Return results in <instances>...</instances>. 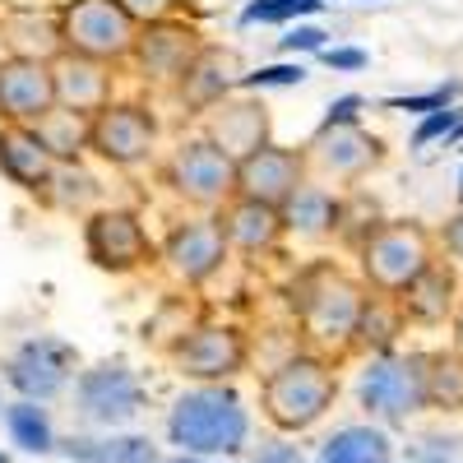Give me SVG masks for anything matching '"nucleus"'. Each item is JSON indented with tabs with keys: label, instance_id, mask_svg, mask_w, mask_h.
Listing matches in <instances>:
<instances>
[{
	"label": "nucleus",
	"instance_id": "nucleus-41",
	"mask_svg": "<svg viewBox=\"0 0 463 463\" xmlns=\"http://www.w3.org/2000/svg\"><path fill=\"white\" fill-rule=\"evenodd\" d=\"M250 463H306V458H301V449H297V445L269 440V445H260V449H255V458H250Z\"/></svg>",
	"mask_w": 463,
	"mask_h": 463
},
{
	"label": "nucleus",
	"instance_id": "nucleus-40",
	"mask_svg": "<svg viewBox=\"0 0 463 463\" xmlns=\"http://www.w3.org/2000/svg\"><path fill=\"white\" fill-rule=\"evenodd\" d=\"M320 56H325L329 70H362L366 65V52L362 47H325Z\"/></svg>",
	"mask_w": 463,
	"mask_h": 463
},
{
	"label": "nucleus",
	"instance_id": "nucleus-24",
	"mask_svg": "<svg viewBox=\"0 0 463 463\" xmlns=\"http://www.w3.org/2000/svg\"><path fill=\"white\" fill-rule=\"evenodd\" d=\"M5 43L14 56H28V61H56L61 47H65V33H61V19L52 14H37V10H19L0 24Z\"/></svg>",
	"mask_w": 463,
	"mask_h": 463
},
{
	"label": "nucleus",
	"instance_id": "nucleus-3",
	"mask_svg": "<svg viewBox=\"0 0 463 463\" xmlns=\"http://www.w3.org/2000/svg\"><path fill=\"white\" fill-rule=\"evenodd\" d=\"M357 399L380 421H408L431 408L427 399V353H380L357 380Z\"/></svg>",
	"mask_w": 463,
	"mask_h": 463
},
{
	"label": "nucleus",
	"instance_id": "nucleus-25",
	"mask_svg": "<svg viewBox=\"0 0 463 463\" xmlns=\"http://www.w3.org/2000/svg\"><path fill=\"white\" fill-rule=\"evenodd\" d=\"M338 218H343V204L320 185H301L297 195L283 204V227L297 232V237H306V241L329 237V232L338 227Z\"/></svg>",
	"mask_w": 463,
	"mask_h": 463
},
{
	"label": "nucleus",
	"instance_id": "nucleus-9",
	"mask_svg": "<svg viewBox=\"0 0 463 463\" xmlns=\"http://www.w3.org/2000/svg\"><path fill=\"white\" fill-rule=\"evenodd\" d=\"M70 375H74V347L52 334L24 338L5 362V380L19 390V399H37V403L56 399L70 384Z\"/></svg>",
	"mask_w": 463,
	"mask_h": 463
},
{
	"label": "nucleus",
	"instance_id": "nucleus-20",
	"mask_svg": "<svg viewBox=\"0 0 463 463\" xmlns=\"http://www.w3.org/2000/svg\"><path fill=\"white\" fill-rule=\"evenodd\" d=\"M209 139L241 163V158H250L255 148L269 144V116H264L260 102H213Z\"/></svg>",
	"mask_w": 463,
	"mask_h": 463
},
{
	"label": "nucleus",
	"instance_id": "nucleus-2",
	"mask_svg": "<svg viewBox=\"0 0 463 463\" xmlns=\"http://www.w3.org/2000/svg\"><path fill=\"white\" fill-rule=\"evenodd\" d=\"M338 380L316 357H292L279 371H269L260 384V408L279 431H311L316 421L334 408Z\"/></svg>",
	"mask_w": 463,
	"mask_h": 463
},
{
	"label": "nucleus",
	"instance_id": "nucleus-28",
	"mask_svg": "<svg viewBox=\"0 0 463 463\" xmlns=\"http://www.w3.org/2000/svg\"><path fill=\"white\" fill-rule=\"evenodd\" d=\"M5 431H10V440H14L24 454H52V449L61 445L56 431H52L47 408L37 403V399H14V403H5Z\"/></svg>",
	"mask_w": 463,
	"mask_h": 463
},
{
	"label": "nucleus",
	"instance_id": "nucleus-27",
	"mask_svg": "<svg viewBox=\"0 0 463 463\" xmlns=\"http://www.w3.org/2000/svg\"><path fill=\"white\" fill-rule=\"evenodd\" d=\"M185 98L190 102H222V93L232 89V84H241V74H237V61H232L227 52H213V47H204L200 56H195V65L185 70Z\"/></svg>",
	"mask_w": 463,
	"mask_h": 463
},
{
	"label": "nucleus",
	"instance_id": "nucleus-37",
	"mask_svg": "<svg viewBox=\"0 0 463 463\" xmlns=\"http://www.w3.org/2000/svg\"><path fill=\"white\" fill-rule=\"evenodd\" d=\"M325 37H329V33H320V28H311V24H297L279 47H283L288 56H292V52H325Z\"/></svg>",
	"mask_w": 463,
	"mask_h": 463
},
{
	"label": "nucleus",
	"instance_id": "nucleus-11",
	"mask_svg": "<svg viewBox=\"0 0 463 463\" xmlns=\"http://www.w3.org/2000/svg\"><path fill=\"white\" fill-rule=\"evenodd\" d=\"M172 362L181 375L200 384H222L246 366V338L232 325H200L172 347Z\"/></svg>",
	"mask_w": 463,
	"mask_h": 463
},
{
	"label": "nucleus",
	"instance_id": "nucleus-12",
	"mask_svg": "<svg viewBox=\"0 0 463 463\" xmlns=\"http://www.w3.org/2000/svg\"><path fill=\"white\" fill-rule=\"evenodd\" d=\"M84 250L98 269H107V274H126V269L148 260L144 222L130 209H98L84 222Z\"/></svg>",
	"mask_w": 463,
	"mask_h": 463
},
{
	"label": "nucleus",
	"instance_id": "nucleus-14",
	"mask_svg": "<svg viewBox=\"0 0 463 463\" xmlns=\"http://www.w3.org/2000/svg\"><path fill=\"white\" fill-rule=\"evenodd\" d=\"M301 153L292 148H274V144H264L255 148L250 158L237 163V195L241 200H260V204H274L283 209L297 190H301Z\"/></svg>",
	"mask_w": 463,
	"mask_h": 463
},
{
	"label": "nucleus",
	"instance_id": "nucleus-35",
	"mask_svg": "<svg viewBox=\"0 0 463 463\" xmlns=\"http://www.w3.org/2000/svg\"><path fill=\"white\" fill-rule=\"evenodd\" d=\"M454 126H458V111H454V107H440V111H431V116H421V126L412 130V144L421 148V144H431V139H449Z\"/></svg>",
	"mask_w": 463,
	"mask_h": 463
},
{
	"label": "nucleus",
	"instance_id": "nucleus-4",
	"mask_svg": "<svg viewBox=\"0 0 463 463\" xmlns=\"http://www.w3.org/2000/svg\"><path fill=\"white\" fill-rule=\"evenodd\" d=\"M431 260H436L431 232L421 222H408V218L380 222L362 241V274L375 292H403Z\"/></svg>",
	"mask_w": 463,
	"mask_h": 463
},
{
	"label": "nucleus",
	"instance_id": "nucleus-19",
	"mask_svg": "<svg viewBox=\"0 0 463 463\" xmlns=\"http://www.w3.org/2000/svg\"><path fill=\"white\" fill-rule=\"evenodd\" d=\"M316 163L329 172V176H343V181H357L366 176L375 163H380V139L366 135L362 126H334V130H316Z\"/></svg>",
	"mask_w": 463,
	"mask_h": 463
},
{
	"label": "nucleus",
	"instance_id": "nucleus-22",
	"mask_svg": "<svg viewBox=\"0 0 463 463\" xmlns=\"http://www.w3.org/2000/svg\"><path fill=\"white\" fill-rule=\"evenodd\" d=\"M454 297H458V279H454V269L431 260L421 274L403 288V311L421 325H440L445 316H454Z\"/></svg>",
	"mask_w": 463,
	"mask_h": 463
},
{
	"label": "nucleus",
	"instance_id": "nucleus-33",
	"mask_svg": "<svg viewBox=\"0 0 463 463\" xmlns=\"http://www.w3.org/2000/svg\"><path fill=\"white\" fill-rule=\"evenodd\" d=\"M394 325H399V316H384V306H380V301H366L362 325H357V343H366V347H384V343L394 338Z\"/></svg>",
	"mask_w": 463,
	"mask_h": 463
},
{
	"label": "nucleus",
	"instance_id": "nucleus-38",
	"mask_svg": "<svg viewBox=\"0 0 463 463\" xmlns=\"http://www.w3.org/2000/svg\"><path fill=\"white\" fill-rule=\"evenodd\" d=\"M458 449L463 445L454 436H427V440H421V449H417V463H454Z\"/></svg>",
	"mask_w": 463,
	"mask_h": 463
},
{
	"label": "nucleus",
	"instance_id": "nucleus-45",
	"mask_svg": "<svg viewBox=\"0 0 463 463\" xmlns=\"http://www.w3.org/2000/svg\"><path fill=\"white\" fill-rule=\"evenodd\" d=\"M458 200H463V172H458Z\"/></svg>",
	"mask_w": 463,
	"mask_h": 463
},
{
	"label": "nucleus",
	"instance_id": "nucleus-36",
	"mask_svg": "<svg viewBox=\"0 0 463 463\" xmlns=\"http://www.w3.org/2000/svg\"><path fill=\"white\" fill-rule=\"evenodd\" d=\"M362 98L357 93H343L338 102H329V111H325V121H320V130H334V126H357V116H362Z\"/></svg>",
	"mask_w": 463,
	"mask_h": 463
},
{
	"label": "nucleus",
	"instance_id": "nucleus-26",
	"mask_svg": "<svg viewBox=\"0 0 463 463\" xmlns=\"http://www.w3.org/2000/svg\"><path fill=\"white\" fill-rule=\"evenodd\" d=\"M316 463H390V436L371 421H353L320 445Z\"/></svg>",
	"mask_w": 463,
	"mask_h": 463
},
{
	"label": "nucleus",
	"instance_id": "nucleus-43",
	"mask_svg": "<svg viewBox=\"0 0 463 463\" xmlns=\"http://www.w3.org/2000/svg\"><path fill=\"white\" fill-rule=\"evenodd\" d=\"M454 347H458V353H463V306H458V311H454Z\"/></svg>",
	"mask_w": 463,
	"mask_h": 463
},
{
	"label": "nucleus",
	"instance_id": "nucleus-6",
	"mask_svg": "<svg viewBox=\"0 0 463 463\" xmlns=\"http://www.w3.org/2000/svg\"><path fill=\"white\" fill-rule=\"evenodd\" d=\"M74 412L89 427L121 431L144 412V384L126 362H98L74 380Z\"/></svg>",
	"mask_w": 463,
	"mask_h": 463
},
{
	"label": "nucleus",
	"instance_id": "nucleus-13",
	"mask_svg": "<svg viewBox=\"0 0 463 463\" xmlns=\"http://www.w3.org/2000/svg\"><path fill=\"white\" fill-rule=\"evenodd\" d=\"M47 111H56V80L47 61L10 56L0 61V116L19 126H37Z\"/></svg>",
	"mask_w": 463,
	"mask_h": 463
},
{
	"label": "nucleus",
	"instance_id": "nucleus-5",
	"mask_svg": "<svg viewBox=\"0 0 463 463\" xmlns=\"http://www.w3.org/2000/svg\"><path fill=\"white\" fill-rule=\"evenodd\" d=\"M65 52H80L93 61H121L135 56L139 43V19L121 0H70L61 10Z\"/></svg>",
	"mask_w": 463,
	"mask_h": 463
},
{
	"label": "nucleus",
	"instance_id": "nucleus-39",
	"mask_svg": "<svg viewBox=\"0 0 463 463\" xmlns=\"http://www.w3.org/2000/svg\"><path fill=\"white\" fill-rule=\"evenodd\" d=\"M121 5H126L139 24H153V19H167L176 0H121Z\"/></svg>",
	"mask_w": 463,
	"mask_h": 463
},
{
	"label": "nucleus",
	"instance_id": "nucleus-15",
	"mask_svg": "<svg viewBox=\"0 0 463 463\" xmlns=\"http://www.w3.org/2000/svg\"><path fill=\"white\" fill-rule=\"evenodd\" d=\"M227 232L222 222H181L163 241V260L181 283H204L227 255Z\"/></svg>",
	"mask_w": 463,
	"mask_h": 463
},
{
	"label": "nucleus",
	"instance_id": "nucleus-44",
	"mask_svg": "<svg viewBox=\"0 0 463 463\" xmlns=\"http://www.w3.org/2000/svg\"><path fill=\"white\" fill-rule=\"evenodd\" d=\"M163 463H218V458H200V454H176V458H163Z\"/></svg>",
	"mask_w": 463,
	"mask_h": 463
},
{
	"label": "nucleus",
	"instance_id": "nucleus-29",
	"mask_svg": "<svg viewBox=\"0 0 463 463\" xmlns=\"http://www.w3.org/2000/svg\"><path fill=\"white\" fill-rule=\"evenodd\" d=\"M427 399L431 408H463V353H427Z\"/></svg>",
	"mask_w": 463,
	"mask_h": 463
},
{
	"label": "nucleus",
	"instance_id": "nucleus-17",
	"mask_svg": "<svg viewBox=\"0 0 463 463\" xmlns=\"http://www.w3.org/2000/svg\"><path fill=\"white\" fill-rule=\"evenodd\" d=\"M56 153L47 148V139L37 135V126H19V121H5L0 130V172H5L19 190H47L52 176H56Z\"/></svg>",
	"mask_w": 463,
	"mask_h": 463
},
{
	"label": "nucleus",
	"instance_id": "nucleus-8",
	"mask_svg": "<svg viewBox=\"0 0 463 463\" xmlns=\"http://www.w3.org/2000/svg\"><path fill=\"white\" fill-rule=\"evenodd\" d=\"M167 181L190 204H222L237 190V158L222 153L213 139H190L167 163Z\"/></svg>",
	"mask_w": 463,
	"mask_h": 463
},
{
	"label": "nucleus",
	"instance_id": "nucleus-32",
	"mask_svg": "<svg viewBox=\"0 0 463 463\" xmlns=\"http://www.w3.org/2000/svg\"><path fill=\"white\" fill-rule=\"evenodd\" d=\"M306 80V65L301 61H283V65H264L255 74H241V89H292Z\"/></svg>",
	"mask_w": 463,
	"mask_h": 463
},
{
	"label": "nucleus",
	"instance_id": "nucleus-18",
	"mask_svg": "<svg viewBox=\"0 0 463 463\" xmlns=\"http://www.w3.org/2000/svg\"><path fill=\"white\" fill-rule=\"evenodd\" d=\"M52 80H56V107L80 111V116H98L111 98L107 61H93V56H80V52H61L52 61Z\"/></svg>",
	"mask_w": 463,
	"mask_h": 463
},
{
	"label": "nucleus",
	"instance_id": "nucleus-7",
	"mask_svg": "<svg viewBox=\"0 0 463 463\" xmlns=\"http://www.w3.org/2000/svg\"><path fill=\"white\" fill-rule=\"evenodd\" d=\"M362 311H366L362 288L347 274H338V269H316L301 283V325L320 343H353Z\"/></svg>",
	"mask_w": 463,
	"mask_h": 463
},
{
	"label": "nucleus",
	"instance_id": "nucleus-21",
	"mask_svg": "<svg viewBox=\"0 0 463 463\" xmlns=\"http://www.w3.org/2000/svg\"><path fill=\"white\" fill-rule=\"evenodd\" d=\"M70 463H163L158 445L148 436H65L56 445Z\"/></svg>",
	"mask_w": 463,
	"mask_h": 463
},
{
	"label": "nucleus",
	"instance_id": "nucleus-10",
	"mask_svg": "<svg viewBox=\"0 0 463 463\" xmlns=\"http://www.w3.org/2000/svg\"><path fill=\"white\" fill-rule=\"evenodd\" d=\"M153 139H158V121L135 102H116V107L107 102L89 126V148L98 153V158H107L111 167L144 163L153 153Z\"/></svg>",
	"mask_w": 463,
	"mask_h": 463
},
{
	"label": "nucleus",
	"instance_id": "nucleus-31",
	"mask_svg": "<svg viewBox=\"0 0 463 463\" xmlns=\"http://www.w3.org/2000/svg\"><path fill=\"white\" fill-rule=\"evenodd\" d=\"M325 0H250L241 10V24H292L301 14H316Z\"/></svg>",
	"mask_w": 463,
	"mask_h": 463
},
{
	"label": "nucleus",
	"instance_id": "nucleus-1",
	"mask_svg": "<svg viewBox=\"0 0 463 463\" xmlns=\"http://www.w3.org/2000/svg\"><path fill=\"white\" fill-rule=\"evenodd\" d=\"M167 440L181 454L237 458L250 440V412L227 384H195L167 412Z\"/></svg>",
	"mask_w": 463,
	"mask_h": 463
},
{
	"label": "nucleus",
	"instance_id": "nucleus-16",
	"mask_svg": "<svg viewBox=\"0 0 463 463\" xmlns=\"http://www.w3.org/2000/svg\"><path fill=\"white\" fill-rule=\"evenodd\" d=\"M200 37L195 28L185 24H172V19H153L139 28V43H135V56L139 65L153 74V80H185V70L195 65L200 56Z\"/></svg>",
	"mask_w": 463,
	"mask_h": 463
},
{
	"label": "nucleus",
	"instance_id": "nucleus-34",
	"mask_svg": "<svg viewBox=\"0 0 463 463\" xmlns=\"http://www.w3.org/2000/svg\"><path fill=\"white\" fill-rule=\"evenodd\" d=\"M454 93H458V84H445V89H431V93L390 98V107H399V111H417V116H431V111H440V107H454Z\"/></svg>",
	"mask_w": 463,
	"mask_h": 463
},
{
	"label": "nucleus",
	"instance_id": "nucleus-42",
	"mask_svg": "<svg viewBox=\"0 0 463 463\" xmlns=\"http://www.w3.org/2000/svg\"><path fill=\"white\" fill-rule=\"evenodd\" d=\"M445 250H449L454 260H463V213L445 222Z\"/></svg>",
	"mask_w": 463,
	"mask_h": 463
},
{
	"label": "nucleus",
	"instance_id": "nucleus-23",
	"mask_svg": "<svg viewBox=\"0 0 463 463\" xmlns=\"http://www.w3.org/2000/svg\"><path fill=\"white\" fill-rule=\"evenodd\" d=\"M218 222H222V232H227L232 246L246 250V255H255V250H269V246L279 241V232H283V209L260 204V200H237Z\"/></svg>",
	"mask_w": 463,
	"mask_h": 463
},
{
	"label": "nucleus",
	"instance_id": "nucleus-30",
	"mask_svg": "<svg viewBox=\"0 0 463 463\" xmlns=\"http://www.w3.org/2000/svg\"><path fill=\"white\" fill-rule=\"evenodd\" d=\"M89 126H93V116H80V111H47L43 121H37V135L47 139V148L56 153V158H74L84 144H89Z\"/></svg>",
	"mask_w": 463,
	"mask_h": 463
},
{
	"label": "nucleus",
	"instance_id": "nucleus-46",
	"mask_svg": "<svg viewBox=\"0 0 463 463\" xmlns=\"http://www.w3.org/2000/svg\"><path fill=\"white\" fill-rule=\"evenodd\" d=\"M0 463H5V454H0Z\"/></svg>",
	"mask_w": 463,
	"mask_h": 463
}]
</instances>
